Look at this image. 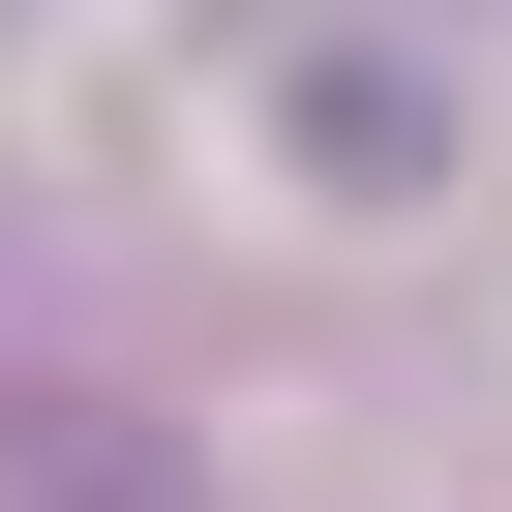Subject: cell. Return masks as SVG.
I'll use <instances>...</instances> for the list:
<instances>
[{
	"label": "cell",
	"mask_w": 512,
	"mask_h": 512,
	"mask_svg": "<svg viewBox=\"0 0 512 512\" xmlns=\"http://www.w3.org/2000/svg\"><path fill=\"white\" fill-rule=\"evenodd\" d=\"M0 512H211V452L151 392H61V362H0Z\"/></svg>",
	"instance_id": "cell-1"
}]
</instances>
